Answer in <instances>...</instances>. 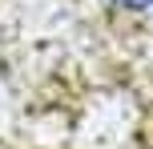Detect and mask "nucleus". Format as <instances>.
<instances>
[{"mask_svg": "<svg viewBox=\"0 0 153 149\" xmlns=\"http://www.w3.org/2000/svg\"><path fill=\"white\" fill-rule=\"evenodd\" d=\"M117 12H153V0H105Z\"/></svg>", "mask_w": 153, "mask_h": 149, "instance_id": "nucleus-1", "label": "nucleus"}]
</instances>
